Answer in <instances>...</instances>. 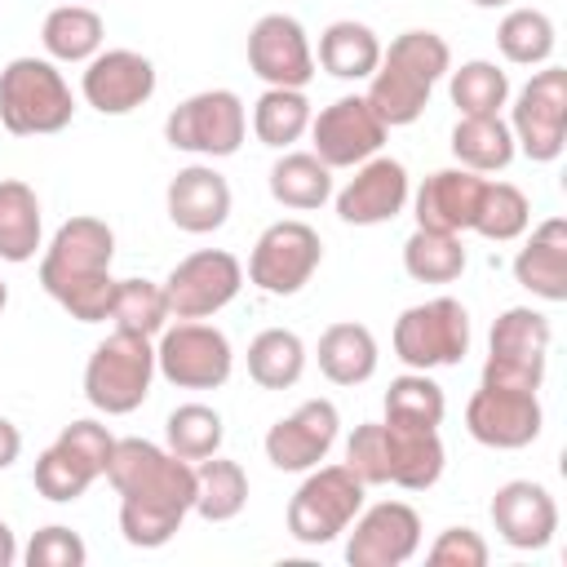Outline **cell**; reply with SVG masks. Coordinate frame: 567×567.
I'll list each match as a JSON object with an SVG mask.
<instances>
[{
    "label": "cell",
    "mask_w": 567,
    "mask_h": 567,
    "mask_svg": "<svg viewBox=\"0 0 567 567\" xmlns=\"http://www.w3.org/2000/svg\"><path fill=\"white\" fill-rule=\"evenodd\" d=\"M244 133H248V111H244L239 93H230V89L190 93L164 120V142L173 151H190L204 159L235 155L244 146Z\"/></svg>",
    "instance_id": "cell-7"
},
{
    "label": "cell",
    "mask_w": 567,
    "mask_h": 567,
    "mask_svg": "<svg viewBox=\"0 0 567 567\" xmlns=\"http://www.w3.org/2000/svg\"><path fill=\"white\" fill-rule=\"evenodd\" d=\"M235 350L230 337L204 319H177L159 332L155 346V372L173 381L177 390H221L230 381Z\"/></svg>",
    "instance_id": "cell-9"
},
{
    "label": "cell",
    "mask_w": 567,
    "mask_h": 567,
    "mask_svg": "<svg viewBox=\"0 0 567 567\" xmlns=\"http://www.w3.org/2000/svg\"><path fill=\"white\" fill-rule=\"evenodd\" d=\"M447 416L443 385L430 381L425 372H403L385 390V421L390 425H412V430H439Z\"/></svg>",
    "instance_id": "cell-36"
},
{
    "label": "cell",
    "mask_w": 567,
    "mask_h": 567,
    "mask_svg": "<svg viewBox=\"0 0 567 567\" xmlns=\"http://www.w3.org/2000/svg\"><path fill=\"white\" fill-rule=\"evenodd\" d=\"M270 195L284 208H323L332 199V168L315 151H284L270 164Z\"/></svg>",
    "instance_id": "cell-30"
},
{
    "label": "cell",
    "mask_w": 567,
    "mask_h": 567,
    "mask_svg": "<svg viewBox=\"0 0 567 567\" xmlns=\"http://www.w3.org/2000/svg\"><path fill=\"white\" fill-rule=\"evenodd\" d=\"M381 62V40L368 22H354V18H341V22H328L323 35H319V66L337 80H368Z\"/></svg>",
    "instance_id": "cell-27"
},
{
    "label": "cell",
    "mask_w": 567,
    "mask_h": 567,
    "mask_svg": "<svg viewBox=\"0 0 567 567\" xmlns=\"http://www.w3.org/2000/svg\"><path fill=\"white\" fill-rule=\"evenodd\" d=\"M22 558H27V567H84L89 563V549H84L80 532L62 527V523H49V527H40L31 536V545H27Z\"/></svg>",
    "instance_id": "cell-43"
},
{
    "label": "cell",
    "mask_w": 567,
    "mask_h": 567,
    "mask_svg": "<svg viewBox=\"0 0 567 567\" xmlns=\"http://www.w3.org/2000/svg\"><path fill=\"white\" fill-rule=\"evenodd\" d=\"M115 230L102 217H71L53 230L40 257V288L80 323H102L115 292Z\"/></svg>",
    "instance_id": "cell-2"
},
{
    "label": "cell",
    "mask_w": 567,
    "mask_h": 567,
    "mask_svg": "<svg viewBox=\"0 0 567 567\" xmlns=\"http://www.w3.org/2000/svg\"><path fill=\"white\" fill-rule=\"evenodd\" d=\"M540 425H545V412H540V399L527 394V390H492V385H478L465 403V430L474 443L483 447H496V452H518L527 443L540 439Z\"/></svg>",
    "instance_id": "cell-15"
},
{
    "label": "cell",
    "mask_w": 567,
    "mask_h": 567,
    "mask_svg": "<svg viewBox=\"0 0 567 567\" xmlns=\"http://www.w3.org/2000/svg\"><path fill=\"white\" fill-rule=\"evenodd\" d=\"M337 434H341L337 403L332 399H306L297 412L279 416L266 430V461L284 474H306L332 452Z\"/></svg>",
    "instance_id": "cell-18"
},
{
    "label": "cell",
    "mask_w": 567,
    "mask_h": 567,
    "mask_svg": "<svg viewBox=\"0 0 567 567\" xmlns=\"http://www.w3.org/2000/svg\"><path fill=\"white\" fill-rule=\"evenodd\" d=\"M31 478H35V492H40L44 501H53V505H71V501H80L102 474H97L84 456H75L66 443L53 439V443L35 456Z\"/></svg>",
    "instance_id": "cell-39"
},
{
    "label": "cell",
    "mask_w": 567,
    "mask_h": 567,
    "mask_svg": "<svg viewBox=\"0 0 567 567\" xmlns=\"http://www.w3.org/2000/svg\"><path fill=\"white\" fill-rule=\"evenodd\" d=\"M350 567H403L421 549V514L408 501H381L354 514L346 527Z\"/></svg>",
    "instance_id": "cell-13"
},
{
    "label": "cell",
    "mask_w": 567,
    "mask_h": 567,
    "mask_svg": "<svg viewBox=\"0 0 567 567\" xmlns=\"http://www.w3.org/2000/svg\"><path fill=\"white\" fill-rule=\"evenodd\" d=\"M447 71H452V49L439 31H403L390 40V49H381V62L368 75L363 97L385 128H403L421 120L434 84Z\"/></svg>",
    "instance_id": "cell-3"
},
{
    "label": "cell",
    "mask_w": 567,
    "mask_h": 567,
    "mask_svg": "<svg viewBox=\"0 0 567 567\" xmlns=\"http://www.w3.org/2000/svg\"><path fill=\"white\" fill-rule=\"evenodd\" d=\"M44 221H40V195L22 182V177H4L0 182V261H31L44 244Z\"/></svg>",
    "instance_id": "cell-26"
},
{
    "label": "cell",
    "mask_w": 567,
    "mask_h": 567,
    "mask_svg": "<svg viewBox=\"0 0 567 567\" xmlns=\"http://www.w3.org/2000/svg\"><path fill=\"white\" fill-rule=\"evenodd\" d=\"M403 270L416 284H452V279H461V270H465L461 235L416 226L408 235V244H403Z\"/></svg>",
    "instance_id": "cell-38"
},
{
    "label": "cell",
    "mask_w": 567,
    "mask_h": 567,
    "mask_svg": "<svg viewBox=\"0 0 567 567\" xmlns=\"http://www.w3.org/2000/svg\"><path fill=\"white\" fill-rule=\"evenodd\" d=\"M310 142H315V155L328 168H354V164H363V159H372L381 151L385 124L377 120L368 97L346 93V97H337L332 106H323L310 120Z\"/></svg>",
    "instance_id": "cell-17"
},
{
    "label": "cell",
    "mask_w": 567,
    "mask_h": 567,
    "mask_svg": "<svg viewBox=\"0 0 567 567\" xmlns=\"http://www.w3.org/2000/svg\"><path fill=\"white\" fill-rule=\"evenodd\" d=\"M363 509V483L350 465H315L288 501V536L301 545L337 540Z\"/></svg>",
    "instance_id": "cell-6"
},
{
    "label": "cell",
    "mask_w": 567,
    "mask_h": 567,
    "mask_svg": "<svg viewBox=\"0 0 567 567\" xmlns=\"http://www.w3.org/2000/svg\"><path fill=\"white\" fill-rule=\"evenodd\" d=\"M239 288H244V266L226 248H199V252L182 257L164 279L173 319H208L221 306H230L239 297Z\"/></svg>",
    "instance_id": "cell-12"
},
{
    "label": "cell",
    "mask_w": 567,
    "mask_h": 567,
    "mask_svg": "<svg viewBox=\"0 0 567 567\" xmlns=\"http://www.w3.org/2000/svg\"><path fill=\"white\" fill-rule=\"evenodd\" d=\"M394 354L412 372L461 363L470 354V310L456 297H434V301L408 306L394 319Z\"/></svg>",
    "instance_id": "cell-8"
},
{
    "label": "cell",
    "mask_w": 567,
    "mask_h": 567,
    "mask_svg": "<svg viewBox=\"0 0 567 567\" xmlns=\"http://www.w3.org/2000/svg\"><path fill=\"white\" fill-rule=\"evenodd\" d=\"M447 93L461 115H501V106L509 102V75L487 58H470L447 71Z\"/></svg>",
    "instance_id": "cell-37"
},
{
    "label": "cell",
    "mask_w": 567,
    "mask_h": 567,
    "mask_svg": "<svg viewBox=\"0 0 567 567\" xmlns=\"http://www.w3.org/2000/svg\"><path fill=\"white\" fill-rule=\"evenodd\" d=\"M75 115V97L53 58H13L0 71V124L13 137L62 133Z\"/></svg>",
    "instance_id": "cell-4"
},
{
    "label": "cell",
    "mask_w": 567,
    "mask_h": 567,
    "mask_svg": "<svg viewBox=\"0 0 567 567\" xmlns=\"http://www.w3.org/2000/svg\"><path fill=\"white\" fill-rule=\"evenodd\" d=\"M381 434H385V483L425 492L443 478L447 452H443L439 430H412V425L381 421Z\"/></svg>",
    "instance_id": "cell-23"
},
{
    "label": "cell",
    "mask_w": 567,
    "mask_h": 567,
    "mask_svg": "<svg viewBox=\"0 0 567 567\" xmlns=\"http://www.w3.org/2000/svg\"><path fill=\"white\" fill-rule=\"evenodd\" d=\"M425 558L434 567H487V540L474 527H447L425 549Z\"/></svg>",
    "instance_id": "cell-44"
},
{
    "label": "cell",
    "mask_w": 567,
    "mask_h": 567,
    "mask_svg": "<svg viewBox=\"0 0 567 567\" xmlns=\"http://www.w3.org/2000/svg\"><path fill=\"white\" fill-rule=\"evenodd\" d=\"M221 439H226L221 412L208 408V403H182V408H173L168 421H164V443H168V452L182 456V461H204V456H213V452L221 447Z\"/></svg>",
    "instance_id": "cell-40"
},
{
    "label": "cell",
    "mask_w": 567,
    "mask_h": 567,
    "mask_svg": "<svg viewBox=\"0 0 567 567\" xmlns=\"http://www.w3.org/2000/svg\"><path fill=\"white\" fill-rule=\"evenodd\" d=\"M306 372V341L292 328H261L248 341V377L261 390H292Z\"/></svg>",
    "instance_id": "cell-32"
},
{
    "label": "cell",
    "mask_w": 567,
    "mask_h": 567,
    "mask_svg": "<svg viewBox=\"0 0 567 567\" xmlns=\"http://www.w3.org/2000/svg\"><path fill=\"white\" fill-rule=\"evenodd\" d=\"M319 261H323L319 230L288 217V221H275L257 235L252 257H248V279L270 297H292L315 279Z\"/></svg>",
    "instance_id": "cell-10"
},
{
    "label": "cell",
    "mask_w": 567,
    "mask_h": 567,
    "mask_svg": "<svg viewBox=\"0 0 567 567\" xmlns=\"http://www.w3.org/2000/svg\"><path fill=\"white\" fill-rule=\"evenodd\" d=\"M18 456H22V430L9 416H0V470H9Z\"/></svg>",
    "instance_id": "cell-47"
},
{
    "label": "cell",
    "mask_w": 567,
    "mask_h": 567,
    "mask_svg": "<svg viewBox=\"0 0 567 567\" xmlns=\"http://www.w3.org/2000/svg\"><path fill=\"white\" fill-rule=\"evenodd\" d=\"M66 4H80V0H66Z\"/></svg>",
    "instance_id": "cell-51"
},
{
    "label": "cell",
    "mask_w": 567,
    "mask_h": 567,
    "mask_svg": "<svg viewBox=\"0 0 567 567\" xmlns=\"http://www.w3.org/2000/svg\"><path fill=\"white\" fill-rule=\"evenodd\" d=\"M80 93L97 115H128L155 97V62L137 49H102L84 62Z\"/></svg>",
    "instance_id": "cell-16"
},
{
    "label": "cell",
    "mask_w": 567,
    "mask_h": 567,
    "mask_svg": "<svg viewBox=\"0 0 567 567\" xmlns=\"http://www.w3.org/2000/svg\"><path fill=\"white\" fill-rule=\"evenodd\" d=\"M58 443H66L75 456H84V461L106 478V465H111L115 439H111V430H106L102 421H71V425H62Z\"/></svg>",
    "instance_id": "cell-46"
},
{
    "label": "cell",
    "mask_w": 567,
    "mask_h": 567,
    "mask_svg": "<svg viewBox=\"0 0 567 567\" xmlns=\"http://www.w3.org/2000/svg\"><path fill=\"white\" fill-rule=\"evenodd\" d=\"M549 341L554 328L540 310L532 306H509L496 315L492 337H487V354H509V359H549Z\"/></svg>",
    "instance_id": "cell-41"
},
{
    "label": "cell",
    "mask_w": 567,
    "mask_h": 567,
    "mask_svg": "<svg viewBox=\"0 0 567 567\" xmlns=\"http://www.w3.org/2000/svg\"><path fill=\"white\" fill-rule=\"evenodd\" d=\"M527 221H532V199L514 182H487L470 230H478L483 239L509 244V239H518L527 230Z\"/></svg>",
    "instance_id": "cell-42"
},
{
    "label": "cell",
    "mask_w": 567,
    "mask_h": 567,
    "mask_svg": "<svg viewBox=\"0 0 567 567\" xmlns=\"http://www.w3.org/2000/svg\"><path fill=\"white\" fill-rule=\"evenodd\" d=\"M554 44H558L554 18L545 9H532V4L509 9L501 18V27H496V49L514 66H545L554 58Z\"/></svg>",
    "instance_id": "cell-34"
},
{
    "label": "cell",
    "mask_w": 567,
    "mask_h": 567,
    "mask_svg": "<svg viewBox=\"0 0 567 567\" xmlns=\"http://www.w3.org/2000/svg\"><path fill=\"white\" fill-rule=\"evenodd\" d=\"M483 186H487V177H478L470 168H439V173H430L416 186V195H412L416 226L447 230V235L470 230L474 213H478V199H483Z\"/></svg>",
    "instance_id": "cell-22"
},
{
    "label": "cell",
    "mask_w": 567,
    "mask_h": 567,
    "mask_svg": "<svg viewBox=\"0 0 567 567\" xmlns=\"http://www.w3.org/2000/svg\"><path fill=\"white\" fill-rule=\"evenodd\" d=\"M168 221L186 235H213L230 217V182L213 164H190L182 168L168 190H164Z\"/></svg>",
    "instance_id": "cell-21"
},
{
    "label": "cell",
    "mask_w": 567,
    "mask_h": 567,
    "mask_svg": "<svg viewBox=\"0 0 567 567\" xmlns=\"http://www.w3.org/2000/svg\"><path fill=\"white\" fill-rule=\"evenodd\" d=\"M514 279L540 301H567V221L545 217L514 257Z\"/></svg>",
    "instance_id": "cell-24"
},
{
    "label": "cell",
    "mask_w": 567,
    "mask_h": 567,
    "mask_svg": "<svg viewBox=\"0 0 567 567\" xmlns=\"http://www.w3.org/2000/svg\"><path fill=\"white\" fill-rule=\"evenodd\" d=\"M248 505V474L239 461H226V456H204L195 465V514L204 523H230L239 518Z\"/></svg>",
    "instance_id": "cell-31"
},
{
    "label": "cell",
    "mask_w": 567,
    "mask_h": 567,
    "mask_svg": "<svg viewBox=\"0 0 567 567\" xmlns=\"http://www.w3.org/2000/svg\"><path fill=\"white\" fill-rule=\"evenodd\" d=\"M310 97L306 89H266L257 102H252V133L261 146H275V151H288L292 142H301V133H310Z\"/></svg>",
    "instance_id": "cell-33"
},
{
    "label": "cell",
    "mask_w": 567,
    "mask_h": 567,
    "mask_svg": "<svg viewBox=\"0 0 567 567\" xmlns=\"http://www.w3.org/2000/svg\"><path fill=\"white\" fill-rule=\"evenodd\" d=\"M4 301H9V288H4V284H0V310H4Z\"/></svg>",
    "instance_id": "cell-50"
},
{
    "label": "cell",
    "mask_w": 567,
    "mask_h": 567,
    "mask_svg": "<svg viewBox=\"0 0 567 567\" xmlns=\"http://www.w3.org/2000/svg\"><path fill=\"white\" fill-rule=\"evenodd\" d=\"M315 354H319V372L332 385H363V381H372L377 359H381L372 328L368 323H354V319L328 323Z\"/></svg>",
    "instance_id": "cell-25"
},
{
    "label": "cell",
    "mask_w": 567,
    "mask_h": 567,
    "mask_svg": "<svg viewBox=\"0 0 567 567\" xmlns=\"http://www.w3.org/2000/svg\"><path fill=\"white\" fill-rule=\"evenodd\" d=\"M111 487L120 492V532L133 549H159L195 505V465L146 439H115Z\"/></svg>",
    "instance_id": "cell-1"
},
{
    "label": "cell",
    "mask_w": 567,
    "mask_h": 567,
    "mask_svg": "<svg viewBox=\"0 0 567 567\" xmlns=\"http://www.w3.org/2000/svg\"><path fill=\"white\" fill-rule=\"evenodd\" d=\"M470 4H478V9H501V4H509V0H470Z\"/></svg>",
    "instance_id": "cell-49"
},
{
    "label": "cell",
    "mask_w": 567,
    "mask_h": 567,
    "mask_svg": "<svg viewBox=\"0 0 567 567\" xmlns=\"http://www.w3.org/2000/svg\"><path fill=\"white\" fill-rule=\"evenodd\" d=\"M106 319H115L120 332L159 337V332L168 328V319H173V315H168L164 284H155V279H115Z\"/></svg>",
    "instance_id": "cell-35"
},
{
    "label": "cell",
    "mask_w": 567,
    "mask_h": 567,
    "mask_svg": "<svg viewBox=\"0 0 567 567\" xmlns=\"http://www.w3.org/2000/svg\"><path fill=\"white\" fill-rule=\"evenodd\" d=\"M102 40H106L102 13L89 4H58L40 27V44L53 62H89L93 53H102Z\"/></svg>",
    "instance_id": "cell-29"
},
{
    "label": "cell",
    "mask_w": 567,
    "mask_h": 567,
    "mask_svg": "<svg viewBox=\"0 0 567 567\" xmlns=\"http://www.w3.org/2000/svg\"><path fill=\"white\" fill-rule=\"evenodd\" d=\"M452 155L470 173H501L509 168L518 146L501 115H461L452 128Z\"/></svg>",
    "instance_id": "cell-28"
},
{
    "label": "cell",
    "mask_w": 567,
    "mask_h": 567,
    "mask_svg": "<svg viewBox=\"0 0 567 567\" xmlns=\"http://www.w3.org/2000/svg\"><path fill=\"white\" fill-rule=\"evenodd\" d=\"M492 527L509 549H545L558 532V505L545 483L509 478L492 496Z\"/></svg>",
    "instance_id": "cell-20"
},
{
    "label": "cell",
    "mask_w": 567,
    "mask_h": 567,
    "mask_svg": "<svg viewBox=\"0 0 567 567\" xmlns=\"http://www.w3.org/2000/svg\"><path fill=\"white\" fill-rule=\"evenodd\" d=\"M13 563H18V540H13L9 523L0 518V567H13Z\"/></svg>",
    "instance_id": "cell-48"
},
{
    "label": "cell",
    "mask_w": 567,
    "mask_h": 567,
    "mask_svg": "<svg viewBox=\"0 0 567 567\" xmlns=\"http://www.w3.org/2000/svg\"><path fill=\"white\" fill-rule=\"evenodd\" d=\"M545 363H549V359L487 354V363H483V385H492V390H527V394H536L540 381H545Z\"/></svg>",
    "instance_id": "cell-45"
},
{
    "label": "cell",
    "mask_w": 567,
    "mask_h": 567,
    "mask_svg": "<svg viewBox=\"0 0 567 567\" xmlns=\"http://www.w3.org/2000/svg\"><path fill=\"white\" fill-rule=\"evenodd\" d=\"M509 133H514V146L536 164H549L563 155L567 146V71L563 66H545L518 89L509 111Z\"/></svg>",
    "instance_id": "cell-11"
},
{
    "label": "cell",
    "mask_w": 567,
    "mask_h": 567,
    "mask_svg": "<svg viewBox=\"0 0 567 567\" xmlns=\"http://www.w3.org/2000/svg\"><path fill=\"white\" fill-rule=\"evenodd\" d=\"M412 199L408 168L390 155H372L354 164V177L337 190V217L346 226H381L394 221Z\"/></svg>",
    "instance_id": "cell-19"
},
{
    "label": "cell",
    "mask_w": 567,
    "mask_h": 567,
    "mask_svg": "<svg viewBox=\"0 0 567 567\" xmlns=\"http://www.w3.org/2000/svg\"><path fill=\"white\" fill-rule=\"evenodd\" d=\"M155 381V346L137 332H111L84 363V399L106 416H128L146 403Z\"/></svg>",
    "instance_id": "cell-5"
},
{
    "label": "cell",
    "mask_w": 567,
    "mask_h": 567,
    "mask_svg": "<svg viewBox=\"0 0 567 567\" xmlns=\"http://www.w3.org/2000/svg\"><path fill=\"white\" fill-rule=\"evenodd\" d=\"M248 71L266 89H306L315 80L306 27L292 13H261L248 31Z\"/></svg>",
    "instance_id": "cell-14"
}]
</instances>
